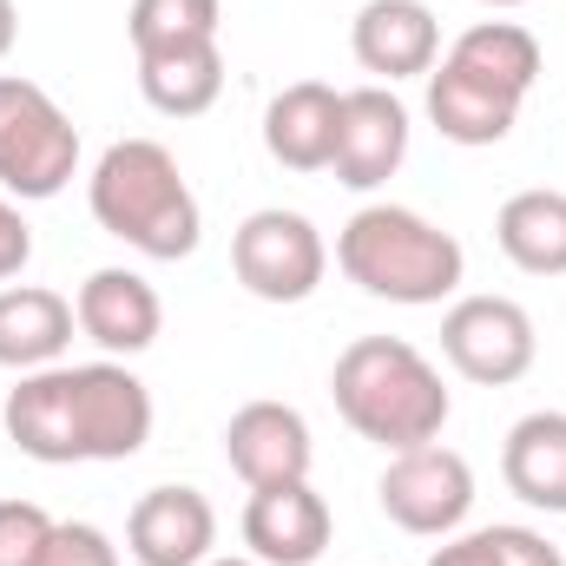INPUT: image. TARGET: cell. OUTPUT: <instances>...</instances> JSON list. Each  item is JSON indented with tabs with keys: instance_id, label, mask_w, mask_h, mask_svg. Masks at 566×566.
Here are the masks:
<instances>
[{
	"instance_id": "obj_1",
	"label": "cell",
	"mask_w": 566,
	"mask_h": 566,
	"mask_svg": "<svg viewBox=\"0 0 566 566\" xmlns=\"http://www.w3.org/2000/svg\"><path fill=\"white\" fill-rule=\"evenodd\" d=\"M7 441L27 461L73 468V461H133L151 441V389L126 363H73L33 369L0 402Z\"/></svg>"
},
{
	"instance_id": "obj_2",
	"label": "cell",
	"mask_w": 566,
	"mask_h": 566,
	"mask_svg": "<svg viewBox=\"0 0 566 566\" xmlns=\"http://www.w3.org/2000/svg\"><path fill=\"white\" fill-rule=\"evenodd\" d=\"M329 396L343 422L389 454L434 441L454 409L441 369L402 336H356L329 369Z\"/></svg>"
},
{
	"instance_id": "obj_3",
	"label": "cell",
	"mask_w": 566,
	"mask_h": 566,
	"mask_svg": "<svg viewBox=\"0 0 566 566\" xmlns=\"http://www.w3.org/2000/svg\"><path fill=\"white\" fill-rule=\"evenodd\" d=\"M86 205L99 218L106 238L133 244L139 258H158V264H178L198 251V198L178 171V158L158 139H119L99 151L93 165V185H86Z\"/></svg>"
},
{
	"instance_id": "obj_4",
	"label": "cell",
	"mask_w": 566,
	"mask_h": 566,
	"mask_svg": "<svg viewBox=\"0 0 566 566\" xmlns=\"http://www.w3.org/2000/svg\"><path fill=\"white\" fill-rule=\"evenodd\" d=\"M336 264H343V277L363 283L369 296L409 303V310L454 296L461 271H468L454 231L428 224L422 211H409V205H363L343 224V238H336Z\"/></svg>"
},
{
	"instance_id": "obj_5",
	"label": "cell",
	"mask_w": 566,
	"mask_h": 566,
	"mask_svg": "<svg viewBox=\"0 0 566 566\" xmlns=\"http://www.w3.org/2000/svg\"><path fill=\"white\" fill-rule=\"evenodd\" d=\"M80 165V126L46 86L0 73V185L13 198H60Z\"/></svg>"
},
{
	"instance_id": "obj_6",
	"label": "cell",
	"mask_w": 566,
	"mask_h": 566,
	"mask_svg": "<svg viewBox=\"0 0 566 566\" xmlns=\"http://www.w3.org/2000/svg\"><path fill=\"white\" fill-rule=\"evenodd\" d=\"M231 271L258 303H303V296H316V283L329 271V251H323V231L303 211H277L271 205V211H251L238 224Z\"/></svg>"
},
{
	"instance_id": "obj_7",
	"label": "cell",
	"mask_w": 566,
	"mask_h": 566,
	"mask_svg": "<svg viewBox=\"0 0 566 566\" xmlns=\"http://www.w3.org/2000/svg\"><path fill=\"white\" fill-rule=\"evenodd\" d=\"M534 316L514 296H461L441 316V356L454 363V376L481 382V389H507L534 369Z\"/></svg>"
},
{
	"instance_id": "obj_8",
	"label": "cell",
	"mask_w": 566,
	"mask_h": 566,
	"mask_svg": "<svg viewBox=\"0 0 566 566\" xmlns=\"http://www.w3.org/2000/svg\"><path fill=\"white\" fill-rule=\"evenodd\" d=\"M382 514L402 527V534H454L474 507V468L441 448V441H422V448H402L389 468H382Z\"/></svg>"
},
{
	"instance_id": "obj_9",
	"label": "cell",
	"mask_w": 566,
	"mask_h": 566,
	"mask_svg": "<svg viewBox=\"0 0 566 566\" xmlns=\"http://www.w3.org/2000/svg\"><path fill=\"white\" fill-rule=\"evenodd\" d=\"M336 521L329 501L310 481H277V488H251L244 501V547L264 566H316L329 547Z\"/></svg>"
},
{
	"instance_id": "obj_10",
	"label": "cell",
	"mask_w": 566,
	"mask_h": 566,
	"mask_svg": "<svg viewBox=\"0 0 566 566\" xmlns=\"http://www.w3.org/2000/svg\"><path fill=\"white\" fill-rule=\"evenodd\" d=\"M521 99L527 93H514L507 80H494L454 53L428 73V119L448 145H501L521 119Z\"/></svg>"
},
{
	"instance_id": "obj_11",
	"label": "cell",
	"mask_w": 566,
	"mask_h": 566,
	"mask_svg": "<svg viewBox=\"0 0 566 566\" xmlns=\"http://www.w3.org/2000/svg\"><path fill=\"white\" fill-rule=\"evenodd\" d=\"M409 158V113L389 86H356L343 93V133H336V178L349 191H376L402 171Z\"/></svg>"
},
{
	"instance_id": "obj_12",
	"label": "cell",
	"mask_w": 566,
	"mask_h": 566,
	"mask_svg": "<svg viewBox=\"0 0 566 566\" xmlns=\"http://www.w3.org/2000/svg\"><path fill=\"white\" fill-rule=\"evenodd\" d=\"M126 547L139 566H205L218 547V507L198 488H145L126 514Z\"/></svg>"
},
{
	"instance_id": "obj_13",
	"label": "cell",
	"mask_w": 566,
	"mask_h": 566,
	"mask_svg": "<svg viewBox=\"0 0 566 566\" xmlns=\"http://www.w3.org/2000/svg\"><path fill=\"white\" fill-rule=\"evenodd\" d=\"M224 461L244 488H277V481H310V422L290 402H244L224 422Z\"/></svg>"
},
{
	"instance_id": "obj_14",
	"label": "cell",
	"mask_w": 566,
	"mask_h": 566,
	"mask_svg": "<svg viewBox=\"0 0 566 566\" xmlns=\"http://www.w3.org/2000/svg\"><path fill=\"white\" fill-rule=\"evenodd\" d=\"M349 46H356V66L376 73V80H416L434 73L441 60V20L428 13L422 0H369L349 27Z\"/></svg>"
},
{
	"instance_id": "obj_15",
	"label": "cell",
	"mask_w": 566,
	"mask_h": 566,
	"mask_svg": "<svg viewBox=\"0 0 566 566\" xmlns=\"http://www.w3.org/2000/svg\"><path fill=\"white\" fill-rule=\"evenodd\" d=\"M73 316H80V329L106 349V356H139L158 343V329H165V303H158V290L139 277V271H93V277L80 283V296H73Z\"/></svg>"
},
{
	"instance_id": "obj_16",
	"label": "cell",
	"mask_w": 566,
	"mask_h": 566,
	"mask_svg": "<svg viewBox=\"0 0 566 566\" xmlns=\"http://www.w3.org/2000/svg\"><path fill=\"white\" fill-rule=\"evenodd\" d=\"M336 133H343V93L323 80H296L264 106V145L290 171H329Z\"/></svg>"
},
{
	"instance_id": "obj_17",
	"label": "cell",
	"mask_w": 566,
	"mask_h": 566,
	"mask_svg": "<svg viewBox=\"0 0 566 566\" xmlns=\"http://www.w3.org/2000/svg\"><path fill=\"white\" fill-rule=\"evenodd\" d=\"M73 323H80L73 303L60 290H46V283L0 290V369H20V376L53 369L66 356V343H73Z\"/></svg>"
},
{
	"instance_id": "obj_18",
	"label": "cell",
	"mask_w": 566,
	"mask_h": 566,
	"mask_svg": "<svg viewBox=\"0 0 566 566\" xmlns=\"http://www.w3.org/2000/svg\"><path fill=\"white\" fill-rule=\"evenodd\" d=\"M501 474L507 494H521L541 514H566V416L560 409H534L507 428L501 448Z\"/></svg>"
},
{
	"instance_id": "obj_19",
	"label": "cell",
	"mask_w": 566,
	"mask_h": 566,
	"mask_svg": "<svg viewBox=\"0 0 566 566\" xmlns=\"http://www.w3.org/2000/svg\"><path fill=\"white\" fill-rule=\"evenodd\" d=\"M494 238L514 271L527 277H566V191H514L494 218Z\"/></svg>"
},
{
	"instance_id": "obj_20",
	"label": "cell",
	"mask_w": 566,
	"mask_h": 566,
	"mask_svg": "<svg viewBox=\"0 0 566 566\" xmlns=\"http://www.w3.org/2000/svg\"><path fill=\"white\" fill-rule=\"evenodd\" d=\"M139 93H145V106L165 113V119H198V113H211L218 93H224V53H218V40H205V46H171V53H145L139 60Z\"/></svg>"
},
{
	"instance_id": "obj_21",
	"label": "cell",
	"mask_w": 566,
	"mask_h": 566,
	"mask_svg": "<svg viewBox=\"0 0 566 566\" xmlns=\"http://www.w3.org/2000/svg\"><path fill=\"white\" fill-rule=\"evenodd\" d=\"M133 53H171L218 40V0H133Z\"/></svg>"
},
{
	"instance_id": "obj_22",
	"label": "cell",
	"mask_w": 566,
	"mask_h": 566,
	"mask_svg": "<svg viewBox=\"0 0 566 566\" xmlns=\"http://www.w3.org/2000/svg\"><path fill=\"white\" fill-rule=\"evenodd\" d=\"M53 527L60 521L40 501H0V566H40Z\"/></svg>"
},
{
	"instance_id": "obj_23",
	"label": "cell",
	"mask_w": 566,
	"mask_h": 566,
	"mask_svg": "<svg viewBox=\"0 0 566 566\" xmlns=\"http://www.w3.org/2000/svg\"><path fill=\"white\" fill-rule=\"evenodd\" d=\"M40 566H119V547L99 527H86V521H60Z\"/></svg>"
},
{
	"instance_id": "obj_24",
	"label": "cell",
	"mask_w": 566,
	"mask_h": 566,
	"mask_svg": "<svg viewBox=\"0 0 566 566\" xmlns=\"http://www.w3.org/2000/svg\"><path fill=\"white\" fill-rule=\"evenodd\" d=\"M494 554L501 566H566V554L534 527H494Z\"/></svg>"
},
{
	"instance_id": "obj_25",
	"label": "cell",
	"mask_w": 566,
	"mask_h": 566,
	"mask_svg": "<svg viewBox=\"0 0 566 566\" xmlns=\"http://www.w3.org/2000/svg\"><path fill=\"white\" fill-rule=\"evenodd\" d=\"M27 258H33V231H27V218L0 198V283L20 277V271H27Z\"/></svg>"
},
{
	"instance_id": "obj_26",
	"label": "cell",
	"mask_w": 566,
	"mask_h": 566,
	"mask_svg": "<svg viewBox=\"0 0 566 566\" xmlns=\"http://www.w3.org/2000/svg\"><path fill=\"white\" fill-rule=\"evenodd\" d=\"M428 566H501V554H494V527H481V534H461V541L434 547Z\"/></svg>"
},
{
	"instance_id": "obj_27",
	"label": "cell",
	"mask_w": 566,
	"mask_h": 566,
	"mask_svg": "<svg viewBox=\"0 0 566 566\" xmlns=\"http://www.w3.org/2000/svg\"><path fill=\"white\" fill-rule=\"evenodd\" d=\"M13 40H20V7H13V0H0V60L13 53Z\"/></svg>"
},
{
	"instance_id": "obj_28",
	"label": "cell",
	"mask_w": 566,
	"mask_h": 566,
	"mask_svg": "<svg viewBox=\"0 0 566 566\" xmlns=\"http://www.w3.org/2000/svg\"><path fill=\"white\" fill-rule=\"evenodd\" d=\"M205 566H264V560H205Z\"/></svg>"
},
{
	"instance_id": "obj_29",
	"label": "cell",
	"mask_w": 566,
	"mask_h": 566,
	"mask_svg": "<svg viewBox=\"0 0 566 566\" xmlns=\"http://www.w3.org/2000/svg\"><path fill=\"white\" fill-rule=\"evenodd\" d=\"M481 7H527V0H481Z\"/></svg>"
}]
</instances>
